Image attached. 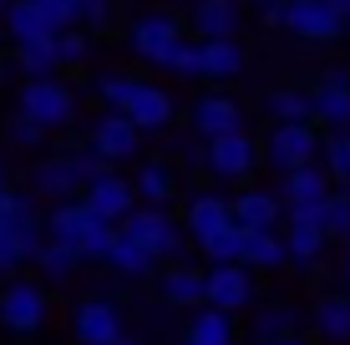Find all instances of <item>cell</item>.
<instances>
[{
	"label": "cell",
	"instance_id": "obj_1",
	"mask_svg": "<svg viewBox=\"0 0 350 345\" xmlns=\"http://www.w3.org/2000/svg\"><path fill=\"white\" fill-rule=\"evenodd\" d=\"M41 244H46V219L36 213L31 193L5 188V193H0V275L31 264Z\"/></svg>",
	"mask_w": 350,
	"mask_h": 345
},
{
	"label": "cell",
	"instance_id": "obj_2",
	"mask_svg": "<svg viewBox=\"0 0 350 345\" xmlns=\"http://www.w3.org/2000/svg\"><path fill=\"white\" fill-rule=\"evenodd\" d=\"M117 234H122V239H132L142 254H152V264H158V259H178V254H183V229L173 223V213H167L163 204L132 208L127 219L117 223Z\"/></svg>",
	"mask_w": 350,
	"mask_h": 345
},
{
	"label": "cell",
	"instance_id": "obj_3",
	"mask_svg": "<svg viewBox=\"0 0 350 345\" xmlns=\"http://www.w3.org/2000/svg\"><path fill=\"white\" fill-rule=\"evenodd\" d=\"M21 117L41 122L46 133H51V127H66L71 117H77V92H71L66 81H56V77H26V87H21Z\"/></svg>",
	"mask_w": 350,
	"mask_h": 345
},
{
	"label": "cell",
	"instance_id": "obj_4",
	"mask_svg": "<svg viewBox=\"0 0 350 345\" xmlns=\"http://www.w3.org/2000/svg\"><path fill=\"white\" fill-rule=\"evenodd\" d=\"M46 315H51V300H46L41 284L10 279L5 290H0V325H5V330H16V335H36V330L46 325Z\"/></svg>",
	"mask_w": 350,
	"mask_h": 345
},
{
	"label": "cell",
	"instance_id": "obj_5",
	"mask_svg": "<svg viewBox=\"0 0 350 345\" xmlns=\"http://www.w3.org/2000/svg\"><path fill=\"white\" fill-rule=\"evenodd\" d=\"M203 163H208V173L224 178V183H244V178L259 168V142L249 137L244 127H239V133H224V137H208Z\"/></svg>",
	"mask_w": 350,
	"mask_h": 345
},
{
	"label": "cell",
	"instance_id": "obj_6",
	"mask_svg": "<svg viewBox=\"0 0 350 345\" xmlns=\"http://www.w3.org/2000/svg\"><path fill=\"white\" fill-rule=\"evenodd\" d=\"M264 158H269L280 173L305 168V163L320 158V133L310 122H274L269 137H264Z\"/></svg>",
	"mask_w": 350,
	"mask_h": 345
},
{
	"label": "cell",
	"instance_id": "obj_7",
	"mask_svg": "<svg viewBox=\"0 0 350 345\" xmlns=\"http://www.w3.org/2000/svg\"><path fill=\"white\" fill-rule=\"evenodd\" d=\"M203 305H213V310H224V315L249 310V305H254V269L213 264L208 275H203Z\"/></svg>",
	"mask_w": 350,
	"mask_h": 345
},
{
	"label": "cell",
	"instance_id": "obj_8",
	"mask_svg": "<svg viewBox=\"0 0 350 345\" xmlns=\"http://www.w3.org/2000/svg\"><path fill=\"white\" fill-rule=\"evenodd\" d=\"M127 41H132V51H137L142 61L167 66V61H173V51H178V41H183V26H178V16L152 10V16H137V20H132Z\"/></svg>",
	"mask_w": 350,
	"mask_h": 345
},
{
	"label": "cell",
	"instance_id": "obj_9",
	"mask_svg": "<svg viewBox=\"0 0 350 345\" xmlns=\"http://www.w3.org/2000/svg\"><path fill=\"white\" fill-rule=\"evenodd\" d=\"M77 198H81V204H87V213H92V219L112 223V229H117V223L127 219L132 208H137V193H132V183H127V178H117L112 168H107L102 178H92V183L81 188Z\"/></svg>",
	"mask_w": 350,
	"mask_h": 345
},
{
	"label": "cell",
	"instance_id": "obj_10",
	"mask_svg": "<svg viewBox=\"0 0 350 345\" xmlns=\"http://www.w3.org/2000/svg\"><path fill=\"white\" fill-rule=\"evenodd\" d=\"M183 229H188V239L203 249L208 239H219V234L234 229V204L219 198V193H193L188 208H183Z\"/></svg>",
	"mask_w": 350,
	"mask_h": 345
},
{
	"label": "cell",
	"instance_id": "obj_11",
	"mask_svg": "<svg viewBox=\"0 0 350 345\" xmlns=\"http://www.w3.org/2000/svg\"><path fill=\"white\" fill-rule=\"evenodd\" d=\"M122 310H117L112 300H81L77 315H71V335H77V345H117V335H122Z\"/></svg>",
	"mask_w": 350,
	"mask_h": 345
},
{
	"label": "cell",
	"instance_id": "obj_12",
	"mask_svg": "<svg viewBox=\"0 0 350 345\" xmlns=\"http://www.w3.org/2000/svg\"><path fill=\"white\" fill-rule=\"evenodd\" d=\"M310 117L325 122L330 133L350 127V71H325L310 92Z\"/></svg>",
	"mask_w": 350,
	"mask_h": 345
},
{
	"label": "cell",
	"instance_id": "obj_13",
	"mask_svg": "<svg viewBox=\"0 0 350 345\" xmlns=\"http://www.w3.org/2000/svg\"><path fill=\"white\" fill-rule=\"evenodd\" d=\"M122 117L137 133H163V127L173 122V97H167L163 87H152V81H132V92L122 102Z\"/></svg>",
	"mask_w": 350,
	"mask_h": 345
},
{
	"label": "cell",
	"instance_id": "obj_14",
	"mask_svg": "<svg viewBox=\"0 0 350 345\" xmlns=\"http://www.w3.org/2000/svg\"><path fill=\"white\" fill-rule=\"evenodd\" d=\"M284 26L299 36V41H335L345 31V20L335 16L325 0H284Z\"/></svg>",
	"mask_w": 350,
	"mask_h": 345
},
{
	"label": "cell",
	"instance_id": "obj_15",
	"mask_svg": "<svg viewBox=\"0 0 350 345\" xmlns=\"http://www.w3.org/2000/svg\"><path fill=\"white\" fill-rule=\"evenodd\" d=\"M81 188H87V173H81V163H77V152H66V158H51V163H41V168L31 173V193L36 198H77Z\"/></svg>",
	"mask_w": 350,
	"mask_h": 345
},
{
	"label": "cell",
	"instance_id": "obj_16",
	"mask_svg": "<svg viewBox=\"0 0 350 345\" xmlns=\"http://www.w3.org/2000/svg\"><path fill=\"white\" fill-rule=\"evenodd\" d=\"M137 137H142V133L127 122L122 112H102V117H96V127H92V142H87V148H92L102 163H127L132 152H137Z\"/></svg>",
	"mask_w": 350,
	"mask_h": 345
},
{
	"label": "cell",
	"instance_id": "obj_17",
	"mask_svg": "<svg viewBox=\"0 0 350 345\" xmlns=\"http://www.w3.org/2000/svg\"><path fill=\"white\" fill-rule=\"evenodd\" d=\"M234 204V223L239 229H280L284 223V204L274 188H244L239 198H228Z\"/></svg>",
	"mask_w": 350,
	"mask_h": 345
},
{
	"label": "cell",
	"instance_id": "obj_18",
	"mask_svg": "<svg viewBox=\"0 0 350 345\" xmlns=\"http://www.w3.org/2000/svg\"><path fill=\"white\" fill-rule=\"evenodd\" d=\"M183 345H239L234 315L213 310V305H193V315L183 325Z\"/></svg>",
	"mask_w": 350,
	"mask_h": 345
},
{
	"label": "cell",
	"instance_id": "obj_19",
	"mask_svg": "<svg viewBox=\"0 0 350 345\" xmlns=\"http://www.w3.org/2000/svg\"><path fill=\"white\" fill-rule=\"evenodd\" d=\"M330 178H325V168L320 163H305V168H289V173H280V204L289 208V204H325V193H330Z\"/></svg>",
	"mask_w": 350,
	"mask_h": 345
},
{
	"label": "cell",
	"instance_id": "obj_20",
	"mask_svg": "<svg viewBox=\"0 0 350 345\" xmlns=\"http://www.w3.org/2000/svg\"><path fill=\"white\" fill-rule=\"evenodd\" d=\"M315 335L330 345H350V290H330L315 300Z\"/></svg>",
	"mask_w": 350,
	"mask_h": 345
},
{
	"label": "cell",
	"instance_id": "obj_21",
	"mask_svg": "<svg viewBox=\"0 0 350 345\" xmlns=\"http://www.w3.org/2000/svg\"><path fill=\"white\" fill-rule=\"evenodd\" d=\"M239 0H198L193 5V31L203 36V41H228V36H239Z\"/></svg>",
	"mask_w": 350,
	"mask_h": 345
},
{
	"label": "cell",
	"instance_id": "obj_22",
	"mask_svg": "<svg viewBox=\"0 0 350 345\" xmlns=\"http://www.w3.org/2000/svg\"><path fill=\"white\" fill-rule=\"evenodd\" d=\"M92 213H87V204L81 198H62V204L51 208V219H46V239H62V244H71L81 254V239H87V229H92Z\"/></svg>",
	"mask_w": 350,
	"mask_h": 345
},
{
	"label": "cell",
	"instance_id": "obj_23",
	"mask_svg": "<svg viewBox=\"0 0 350 345\" xmlns=\"http://www.w3.org/2000/svg\"><path fill=\"white\" fill-rule=\"evenodd\" d=\"M244 127V112H239L234 97H203L193 107V133L203 137H224V133H239Z\"/></svg>",
	"mask_w": 350,
	"mask_h": 345
},
{
	"label": "cell",
	"instance_id": "obj_24",
	"mask_svg": "<svg viewBox=\"0 0 350 345\" xmlns=\"http://www.w3.org/2000/svg\"><path fill=\"white\" fill-rule=\"evenodd\" d=\"M244 269H280L289 264L284 254V229H244V254H239Z\"/></svg>",
	"mask_w": 350,
	"mask_h": 345
},
{
	"label": "cell",
	"instance_id": "obj_25",
	"mask_svg": "<svg viewBox=\"0 0 350 345\" xmlns=\"http://www.w3.org/2000/svg\"><path fill=\"white\" fill-rule=\"evenodd\" d=\"M158 294L167 305H183V310H193V305H203V269L193 264H167L158 275Z\"/></svg>",
	"mask_w": 350,
	"mask_h": 345
},
{
	"label": "cell",
	"instance_id": "obj_26",
	"mask_svg": "<svg viewBox=\"0 0 350 345\" xmlns=\"http://www.w3.org/2000/svg\"><path fill=\"white\" fill-rule=\"evenodd\" d=\"M0 26L10 31V41H16V46H21V41H51V36H56V26L31 5V0H10V5H5V20H0Z\"/></svg>",
	"mask_w": 350,
	"mask_h": 345
},
{
	"label": "cell",
	"instance_id": "obj_27",
	"mask_svg": "<svg viewBox=\"0 0 350 345\" xmlns=\"http://www.w3.org/2000/svg\"><path fill=\"white\" fill-rule=\"evenodd\" d=\"M198 61H203V77L208 81H228L244 71V46L228 36V41H198Z\"/></svg>",
	"mask_w": 350,
	"mask_h": 345
},
{
	"label": "cell",
	"instance_id": "obj_28",
	"mask_svg": "<svg viewBox=\"0 0 350 345\" xmlns=\"http://www.w3.org/2000/svg\"><path fill=\"white\" fill-rule=\"evenodd\" d=\"M325 244H330V234H325L320 223H289V229H284V254H289V264H320Z\"/></svg>",
	"mask_w": 350,
	"mask_h": 345
},
{
	"label": "cell",
	"instance_id": "obj_29",
	"mask_svg": "<svg viewBox=\"0 0 350 345\" xmlns=\"http://www.w3.org/2000/svg\"><path fill=\"white\" fill-rule=\"evenodd\" d=\"M295 305H259L254 310V325H249V335H254V345H274V340H284V335H295Z\"/></svg>",
	"mask_w": 350,
	"mask_h": 345
},
{
	"label": "cell",
	"instance_id": "obj_30",
	"mask_svg": "<svg viewBox=\"0 0 350 345\" xmlns=\"http://www.w3.org/2000/svg\"><path fill=\"white\" fill-rule=\"evenodd\" d=\"M320 168H325V178H330L335 188H350V127L320 137Z\"/></svg>",
	"mask_w": 350,
	"mask_h": 345
},
{
	"label": "cell",
	"instance_id": "obj_31",
	"mask_svg": "<svg viewBox=\"0 0 350 345\" xmlns=\"http://www.w3.org/2000/svg\"><path fill=\"white\" fill-rule=\"evenodd\" d=\"M173 188H178V178L167 163H142L137 178H132V193L142 198V204H167L173 198Z\"/></svg>",
	"mask_w": 350,
	"mask_h": 345
},
{
	"label": "cell",
	"instance_id": "obj_32",
	"mask_svg": "<svg viewBox=\"0 0 350 345\" xmlns=\"http://www.w3.org/2000/svg\"><path fill=\"white\" fill-rule=\"evenodd\" d=\"M31 264L41 269L46 279H66L71 269L81 264V254H77V249H71V244H62V239H46L41 249H36V259H31Z\"/></svg>",
	"mask_w": 350,
	"mask_h": 345
},
{
	"label": "cell",
	"instance_id": "obj_33",
	"mask_svg": "<svg viewBox=\"0 0 350 345\" xmlns=\"http://www.w3.org/2000/svg\"><path fill=\"white\" fill-rule=\"evenodd\" d=\"M320 229L330 239H350V188H330L320 204Z\"/></svg>",
	"mask_w": 350,
	"mask_h": 345
},
{
	"label": "cell",
	"instance_id": "obj_34",
	"mask_svg": "<svg viewBox=\"0 0 350 345\" xmlns=\"http://www.w3.org/2000/svg\"><path fill=\"white\" fill-rule=\"evenodd\" d=\"M107 264H112L117 275H132V279H137V275H148V269H152V254H142V249L132 244V239L112 234V249H107Z\"/></svg>",
	"mask_w": 350,
	"mask_h": 345
},
{
	"label": "cell",
	"instance_id": "obj_35",
	"mask_svg": "<svg viewBox=\"0 0 350 345\" xmlns=\"http://www.w3.org/2000/svg\"><path fill=\"white\" fill-rule=\"evenodd\" d=\"M269 117L274 122H310V92H299V87L269 92Z\"/></svg>",
	"mask_w": 350,
	"mask_h": 345
},
{
	"label": "cell",
	"instance_id": "obj_36",
	"mask_svg": "<svg viewBox=\"0 0 350 345\" xmlns=\"http://www.w3.org/2000/svg\"><path fill=\"white\" fill-rule=\"evenodd\" d=\"M16 61L26 77H56V51H51V41H21L16 46Z\"/></svg>",
	"mask_w": 350,
	"mask_h": 345
},
{
	"label": "cell",
	"instance_id": "obj_37",
	"mask_svg": "<svg viewBox=\"0 0 350 345\" xmlns=\"http://www.w3.org/2000/svg\"><path fill=\"white\" fill-rule=\"evenodd\" d=\"M51 51H56V66H77V61H87V36L77 26H62L51 36Z\"/></svg>",
	"mask_w": 350,
	"mask_h": 345
},
{
	"label": "cell",
	"instance_id": "obj_38",
	"mask_svg": "<svg viewBox=\"0 0 350 345\" xmlns=\"http://www.w3.org/2000/svg\"><path fill=\"white\" fill-rule=\"evenodd\" d=\"M132 81H137V77H127V71H107V77H96V97L107 102V112H122Z\"/></svg>",
	"mask_w": 350,
	"mask_h": 345
},
{
	"label": "cell",
	"instance_id": "obj_39",
	"mask_svg": "<svg viewBox=\"0 0 350 345\" xmlns=\"http://www.w3.org/2000/svg\"><path fill=\"white\" fill-rule=\"evenodd\" d=\"M203 254L213 259V264H239V254H244V229H228V234H219V239H208L203 244Z\"/></svg>",
	"mask_w": 350,
	"mask_h": 345
},
{
	"label": "cell",
	"instance_id": "obj_40",
	"mask_svg": "<svg viewBox=\"0 0 350 345\" xmlns=\"http://www.w3.org/2000/svg\"><path fill=\"white\" fill-rule=\"evenodd\" d=\"M112 223H102L96 219L92 229H87V239H81V259H96V264H107V249H112Z\"/></svg>",
	"mask_w": 350,
	"mask_h": 345
},
{
	"label": "cell",
	"instance_id": "obj_41",
	"mask_svg": "<svg viewBox=\"0 0 350 345\" xmlns=\"http://www.w3.org/2000/svg\"><path fill=\"white\" fill-rule=\"evenodd\" d=\"M167 71H178V77H203V61H198V41H178V51H173V61H167Z\"/></svg>",
	"mask_w": 350,
	"mask_h": 345
},
{
	"label": "cell",
	"instance_id": "obj_42",
	"mask_svg": "<svg viewBox=\"0 0 350 345\" xmlns=\"http://www.w3.org/2000/svg\"><path fill=\"white\" fill-rule=\"evenodd\" d=\"M31 5L41 10L56 31H62V26H77V5H71V0H31Z\"/></svg>",
	"mask_w": 350,
	"mask_h": 345
},
{
	"label": "cell",
	"instance_id": "obj_43",
	"mask_svg": "<svg viewBox=\"0 0 350 345\" xmlns=\"http://www.w3.org/2000/svg\"><path fill=\"white\" fill-rule=\"evenodd\" d=\"M41 137H46V127L16 112V122H10V142H16V148H41Z\"/></svg>",
	"mask_w": 350,
	"mask_h": 345
},
{
	"label": "cell",
	"instance_id": "obj_44",
	"mask_svg": "<svg viewBox=\"0 0 350 345\" xmlns=\"http://www.w3.org/2000/svg\"><path fill=\"white\" fill-rule=\"evenodd\" d=\"M77 5V20L81 26H102L107 16H112V0H71Z\"/></svg>",
	"mask_w": 350,
	"mask_h": 345
},
{
	"label": "cell",
	"instance_id": "obj_45",
	"mask_svg": "<svg viewBox=\"0 0 350 345\" xmlns=\"http://www.w3.org/2000/svg\"><path fill=\"white\" fill-rule=\"evenodd\" d=\"M284 223H320V204H289Z\"/></svg>",
	"mask_w": 350,
	"mask_h": 345
},
{
	"label": "cell",
	"instance_id": "obj_46",
	"mask_svg": "<svg viewBox=\"0 0 350 345\" xmlns=\"http://www.w3.org/2000/svg\"><path fill=\"white\" fill-rule=\"evenodd\" d=\"M325 5H330V10H335V16H340V20H345V26H350V0H325Z\"/></svg>",
	"mask_w": 350,
	"mask_h": 345
},
{
	"label": "cell",
	"instance_id": "obj_47",
	"mask_svg": "<svg viewBox=\"0 0 350 345\" xmlns=\"http://www.w3.org/2000/svg\"><path fill=\"white\" fill-rule=\"evenodd\" d=\"M340 284L350 290V244H345V254H340Z\"/></svg>",
	"mask_w": 350,
	"mask_h": 345
},
{
	"label": "cell",
	"instance_id": "obj_48",
	"mask_svg": "<svg viewBox=\"0 0 350 345\" xmlns=\"http://www.w3.org/2000/svg\"><path fill=\"white\" fill-rule=\"evenodd\" d=\"M274 345H310L305 335H284V340H274Z\"/></svg>",
	"mask_w": 350,
	"mask_h": 345
},
{
	"label": "cell",
	"instance_id": "obj_49",
	"mask_svg": "<svg viewBox=\"0 0 350 345\" xmlns=\"http://www.w3.org/2000/svg\"><path fill=\"white\" fill-rule=\"evenodd\" d=\"M117 345H137V340H132V335H127V330H122V335H117Z\"/></svg>",
	"mask_w": 350,
	"mask_h": 345
},
{
	"label": "cell",
	"instance_id": "obj_50",
	"mask_svg": "<svg viewBox=\"0 0 350 345\" xmlns=\"http://www.w3.org/2000/svg\"><path fill=\"white\" fill-rule=\"evenodd\" d=\"M5 188H10V183H5V168H0V193H5Z\"/></svg>",
	"mask_w": 350,
	"mask_h": 345
},
{
	"label": "cell",
	"instance_id": "obj_51",
	"mask_svg": "<svg viewBox=\"0 0 350 345\" xmlns=\"http://www.w3.org/2000/svg\"><path fill=\"white\" fill-rule=\"evenodd\" d=\"M5 5H10V0H0V10H5Z\"/></svg>",
	"mask_w": 350,
	"mask_h": 345
},
{
	"label": "cell",
	"instance_id": "obj_52",
	"mask_svg": "<svg viewBox=\"0 0 350 345\" xmlns=\"http://www.w3.org/2000/svg\"><path fill=\"white\" fill-rule=\"evenodd\" d=\"M0 36H5V26H0Z\"/></svg>",
	"mask_w": 350,
	"mask_h": 345
}]
</instances>
